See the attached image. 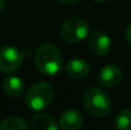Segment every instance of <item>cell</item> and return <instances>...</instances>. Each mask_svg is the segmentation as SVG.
<instances>
[{"mask_svg":"<svg viewBox=\"0 0 131 130\" xmlns=\"http://www.w3.org/2000/svg\"><path fill=\"white\" fill-rule=\"evenodd\" d=\"M59 125L62 130H78L83 125V117L77 110L69 108L61 114Z\"/></svg>","mask_w":131,"mask_h":130,"instance_id":"9","label":"cell"},{"mask_svg":"<svg viewBox=\"0 0 131 130\" xmlns=\"http://www.w3.org/2000/svg\"><path fill=\"white\" fill-rule=\"evenodd\" d=\"M59 1H61V3H64V4H73V3H77V1H79V0H59Z\"/></svg>","mask_w":131,"mask_h":130,"instance_id":"15","label":"cell"},{"mask_svg":"<svg viewBox=\"0 0 131 130\" xmlns=\"http://www.w3.org/2000/svg\"><path fill=\"white\" fill-rule=\"evenodd\" d=\"M55 98V88L47 82H38L24 94V103L28 108L40 111L46 108Z\"/></svg>","mask_w":131,"mask_h":130,"instance_id":"3","label":"cell"},{"mask_svg":"<svg viewBox=\"0 0 131 130\" xmlns=\"http://www.w3.org/2000/svg\"><path fill=\"white\" fill-rule=\"evenodd\" d=\"M122 81V72L117 65H106L98 74V83L104 87H115Z\"/></svg>","mask_w":131,"mask_h":130,"instance_id":"7","label":"cell"},{"mask_svg":"<svg viewBox=\"0 0 131 130\" xmlns=\"http://www.w3.org/2000/svg\"><path fill=\"white\" fill-rule=\"evenodd\" d=\"M23 63V52L14 46L0 48V72L5 74L14 73Z\"/></svg>","mask_w":131,"mask_h":130,"instance_id":"5","label":"cell"},{"mask_svg":"<svg viewBox=\"0 0 131 130\" xmlns=\"http://www.w3.org/2000/svg\"><path fill=\"white\" fill-rule=\"evenodd\" d=\"M115 128L118 130H131V110L124 108L115 117Z\"/></svg>","mask_w":131,"mask_h":130,"instance_id":"13","label":"cell"},{"mask_svg":"<svg viewBox=\"0 0 131 130\" xmlns=\"http://www.w3.org/2000/svg\"><path fill=\"white\" fill-rule=\"evenodd\" d=\"M35 64L40 73L55 75L62 68V57L56 46L51 43H42L35 52Z\"/></svg>","mask_w":131,"mask_h":130,"instance_id":"1","label":"cell"},{"mask_svg":"<svg viewBox=\"0 0 131 130\" xmlns=\"http://www.w3.org/2000/svg\"><path fill=\"white\" fill-rule=\"evenodd\" d=\"M88 32H89L88 23L78 17H70L66 21H64L60 29L62 38L71 43L83 41L88 36Z\"/></svg>","mask_w":131,"mask_h":130,"instance_id":"4","label":"cell"},{"mask_svg":"<svg viewBox=\"0 0 131 130\" xmlns=\"http://www.w3.org/2000/svg\"><path fill=\"white\" fill-rule=\"evenodd\" d=\"M93 1H95V3H106L107 0H93Z\"/></svg>","mask_w":131,"mask_h":130,"instance_id":"17","label":"cell"},{"mask_svg":"<svg viewBox=\"0 0 131 130\" xmlns=\"http://www.w3.org/2000/svg\"><path fill=\"white\" fill-rule=\"evenodd\" d=\"M3 91L5 92V94L10 98H18L22 96L23 89H24V83L22 82V79L19 77H6L3 81Z\"/></svg>","mask_w":131,"mask_h":130,"instance_id":"11","label":"cell"},{"mask_svg":"<svg viewBox=\"0 0 131 130\" xmlns=\"http://www.w3.org/2000/svg\"><path fill=\"white\" fill-rule=\"evenodd\" d=\"M65 72L66 74L75 81H83L84 78H87L90 68L85 60L80 59V57H75L71 59L66 65H65Z\"/></svg>","mask_w":131,"mask_h":130,"instance_id":"8","label":"cell"},{"mask_svg":"<svg viewBox=\"0 0 131 130\" xmlns=\"http://www.w3.org/2000/svg\"><path fill=\"white\" fill-rule=\"evenodd\" d=\"M29 125L26 124V121L18 116H10L6 117L0 123V130H27Z\"/></svg>","mask_w":131,"mask_h":130,"instance_id":"12","label":"cell"},{"mask_svg":"<svg viewBox=\"0 0 131 130\" xmlns=\"http://www.w3.org/2000/svg\"><path fill=\"white\" fill-rule=\"evenodd\" d=\"M29 128L32 130H59L60 125L56 120L47 114H37L29 121Z\"/></svg>","mask_w":131,"mask_h":130,"instance_id":"10","label":"cell"},{"mask_svg":"<svg viewBox=\"0 0 131 130\" xmlns=\"http://www.w3.org/2000/svg\"><path fill=\"white\" fill-rule=\"evenodd\" d=\"M83 106L88 114L93 117H104L110 114L112 102L110 96L101 88H89L83 97Z\"/></svg>","mask_w":131,"mask_h":130,"instance_id":"2","label":"cell"},{"mask_svg":"<svg viewBox=\"0 0 131 130\" xmlns=\"http://www.w3.org/2000/svg\"><path fill=\"white\" fill-rule=\"evenodd\" d=\"M126 40H127L129 45L131 46V23L127 26V28H126Z\"/></svg>","mask_w":131,"mask_h":130,"instance_id":"14","label":"cell"},{"mask_svg":"<svg viewBox=\"0 0 131 130\" xmlns=\"http://www.w3.org/2000/svg\"><path fill=\"white\" fill-rule=\"evenodd\" d=\"M4 6H5V3H4V0H0V13L4 10Z\"/></svg>","mask_w":131,"mask_h":130,"instance_id":"16","label":"cell"},{"mask_svg":"<svg viewBox=\"0 0 131 130\" xmlns=\"http://www.w3.org/2000/svg\"><path fill=\"white\" fill-rule=\"evenodd\" d=\"M89 50L95 56H104L111 48L110 37L102 31H94L89 37Z\"/></svg>","mask_w":131,"mask_h":130,"instance_id":"6","label":"cell"}]
</instances>
